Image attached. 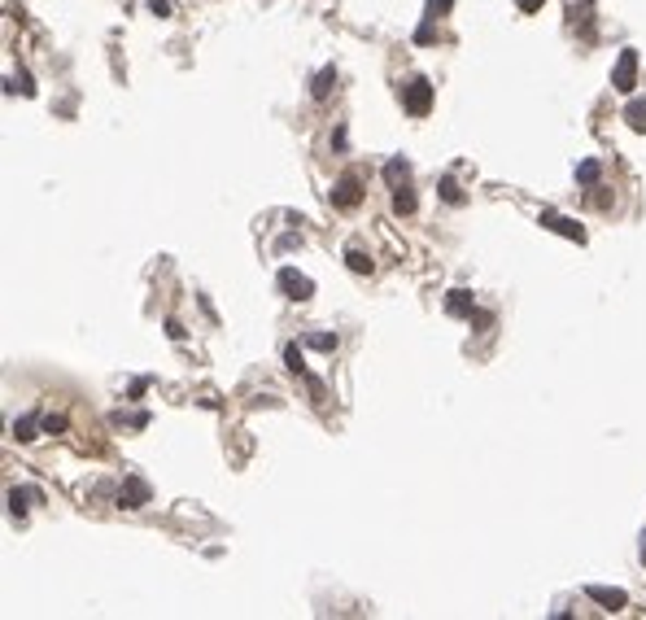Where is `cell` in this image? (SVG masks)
Here are the masks:
<instances>
[{
  "label": "cell",
  "mask_w": 646,
  "mask_h": 620,
  "mask_svg": "<svg viewBox=\"0 0 646 620\" xmlns=\"http://www.w3.org/2000/svg\"><path fill=\"white\" fill-rule=\"evenodd\" d=\"M625 122L633 127V132H646V96L629 101V110H625Z\"/></svg>",
  "instance_id": "12"
},
{
  "label": "cell",
  "mask_w": 646,
  "mask_h": 620,
  "mask_svg": "<svg viewBox=\"0 0 646 620\" xmlns=\"http://www.w3.org/2000/svg\"><path fill=\"white\" fill-rule=\"evenodd\" d=\"M332 92H337V70L323 66V70L315 74V84H310V96H315V101H328Z\"/></svg>",
  "instance_id": "10"
},
{
  "label": "cell",
  "mask_w": 646,
  "mask_h": 620,
  "mask_svg": "<svg viewBox=\"0 0 646 620\" xmlns=\"http://www.w3.org/2000/svg\"><path fill=\"white\" fill-rule=\"evenodd\" d=\"M585 594H589V599H594V603H603V607H611V612H620V607H625V603H629V594H625V590H607V585H589Z\"/></svg>",
  "instance_id": "8"
},
{
  "label": "cell",
  "mask_w": 646,
  "mask_h": 620,
  "mask_svg": "<svg viewBox=\"0 0 646 620\" xmlns=\"http://www.w3.org/2000/svg\"><path fill=\"white\" fill-rule=\"evenodd\" d=\"M279 289H284V297H289V302H306L310 293H315V280L301 275V271H293V267H284V271H279Z\"/></svg>",
  "instance_id": "3"
},
{
  "label": "cell",
  "mask_w": 646,
  "mask_h": 620,
  "mask_svg": "<svg viewBox=\"0 0 646 620\" xmlns=\"http://www.w3.org/2000/svg\"><path fill=\"white\" fill-rule=\"evenodd\" d=\"M358 201H363V184H358V175H341L337 188H332V205H337V210H354Z\"/></svg>",
  "instance_id": "4"
},
{
  "label": "cell",
  "mask_w": 646,
  "mask_h": 620,
  "mask_svg": "<svg viewBox=\"0 0 646 620\" xmlns=\"http://www.w3.org/2000/svg\"><path fill=\"white\" fill-rule=\"evenodd\" d=\"M31 503H40V489H9V515H27V507Z\"/></svg>",
  "instance_id": "11"
},
{
  "label": "cell",
  "mask_w": 646,
  "mask_h": 620,
  "mask_svg": "<svg viewBox=\"0 0 646 620\" xmlns=\"http://www.w3.org/2000/svg\"><path fill=\"white\" fill-rule=\"evenodd\" d=\"M284 367H289V372H306L301 350H297V345H284Z\"/></svg>",
  "instance_id": "19"
},
{
  "label": "cell",
  "mask_w": 646,
  "mask_h": 620,
  "mask_svg": "<svg viewBox=\"0 0 646 620\" xmlns=\"http://www.w3.org/2000/svg\"><path fill=\"white\" fill-rule=\"evenodd\" d=\"M638 555H642V563H646V533H642V546H638Z\"/></svg>",
  "instance_id": "25"
},
{
  "label": "cell",
  "mask_w": 646,
  "mask_h": 620,
  "mask_svg": "<svg viewBox=\"0 0 646 620\" xmlns=\"http://www.w3.org/2000/svg\"><path fill=\"white\" fill-rule=\"evenodd\" d=\"M515 5H520V13H537L541 5H546V0H515Z\"/></svg>",
  "instance_id": "23"
},
{
  "label": "cell",
  "mask_w": 646,
  "mask_h": 620,
  "mask_svg": "<svg viewBox=\"0 0 646 620\" xmlns=\"http://www.w3.org/2000/svg\"><path fill=\"white\" fill-rule=\"evenodd\" d=\"M468 323H476V328L485 332L489 323H494V315H489V310H472V319H468Z\"/></svg>",
  "instance_id": "22"
},
{
  "label": "cell",
  "mask_w": 646,
  "mask_h": 620,
  "mask_svg": "<svg viewBox=\"0 0 646 620\" xmlns=\"http://www.w3.org/2000/svg\"><path fill=\"white\" fill-rule=\"evenodd\" d=\"M402 110L410 118H424L432 110V84L428 79H406L402 84Z\"/></svg>",
  "instance_id": "1"
},
{
  "label": "cell",
  "mask_w": 646,
  "mask_h": 620,
  "mask_svg": "<svg viewBox=\"0 0 646 620\" xmlns=\"http://www.w3.org/2000/svg\"><path fill=\"white\" fill-rule=\"evenodd\" d=\"M44 432H66V415H44Z\"/></svg>",
  "instance_id": "21"
},
{
  "label": "cell",
  "mask_w": 646,
  "mask_h": 620,
  "mask_svg": "<svg viewBox=\"0 0 646 620\" xmlns=\"http://www.w3.org/2000/svg\"><path fill=\"white\" fill-rule=\"evenodd\" d=\"M393 210H398V214H415V193L398 188V193H393Z\"/></svg>",
  "instance_id": "16"
},
{
  "label": "cell",
  "mask_w": 646,
  "mask_h": 620,
  "mask_svg": "<svg viewBox=\"0 0 646 620\" xmlns=\"http://www.w3.org/2000/svg\"><path fill=\"white\" fill-rule=\"evenodd\" d=\"M306 345H310V350H319V354H332L341 341H337V332H310V337H306Z\"/></svg>",
  "instance_id": "15"
},
{
  "label": "cell",
  "mask_w": 646,
  "mask_h": 620,
  "mask_svg": "<svg viewBox=\"0 0 646 620\" xmlns=\"http://www.w3.org/2000/svg\"><path fill=\"white\" fill-rule=\"evenodd\" d=\"M450 5H454V0H428V18H442V13H450Z\"/></svg>",
  "instance_id": "20"
},
{
  "label": "cell",
  "mask_w": 646,
  "mask_h": 620,
  "mask_svg": "<svg viewBox=\"0 0 646 620\" xmlns=\"http://www.w3.org/2000/svg\"><path fill=\"white\" fill-rule=\"evenodd\" d=\"M345 267H350L354 275H367V271H371V258L358 249V245H350V249H345Z\"/></svg>",
  "instance_id": "13"
},
{
  "label": "cell",
  "mask_w": 646,
  "mask_h": 620,
  "mask_svg": "<svg viewBox=\"0 0 646 620\" xmlns=\"http://www.w3.org/2000/svg\"><path fill=\"white\" fill-rule=\"evenodd\" d=\"M472 310H476V297L468 289H450L446 297V315H463V319H472Z\"/></svg>",
  "instance_id": "7"
},
{
  "label": "cell",
  "mask_w": 646,
  "mask_h": 620,
  "mask_svg": "<svg viewBox=\"0 0 646 620\" xmlns=\"http://www.w3.org/2000/svg\"><path fill=\"white\" fill-rule=\"evenodd\" d=\"M153 13H158V18H171V0H153V5H149Z\"/></svg>",
  "instance_id": "24"
},
{
  "label": "cell",
  "mask_w": 646,
  "mask_h": 620,
  "mask_svg": "<svg viewBox=\"0 0 646 620\" xmlns=\"http://www.w3.org/2000/svg\"><path fill=\"white\" fill-rule=\"evenodd\" d=\"M144 503H149V485H144L140 476H132V481L118 485V507H144Z\"/></svg>",
  "instance_id": "6"
},
{
  "label": "cell",
  "mask_w": 646,
  "mask_h": 620,
  "mask_svg": "<svg viewBox=\"0 0 646 620\" xmlns=\"http://www.w3.org/2000/svg\"><path fill=\"white\" fill-rule=\"evenodd\" d=\"M13 437H18V442H31V437H35V415L13 420Z\"/></svg>",
  "instance_id": "17"
},
{
  "label": "cell",
  "mask_w": 646,
  "mask_h": 620,
  "mask_svg": "<svg viewBox=\"0 0 646 620\" xmlns=\"http://www.w3.org/2000/svg\"><path fill=\"white\" fill-rule=\"evenodd\" d=\"M599 175H603V166L599 162H577V184H585V188H599Z\"/></svg>",
  "instance_id": "14"
},
{
  "label": "cell",
  "mask_w": 646,
  "mask_h": 620,
  "mask_svg": "<svg viewBox=\"0 0 646 620\" xmlns=\"http://www.w3.org/2000/svg\"><path fill=\"white\" fill-rule=\"evenodd\" d=\"M406 179H410V162L406 158H389V162H384V184H389L393 193L406 188Z\"/></svg>",
  "instance_id": "9"
},
{
  "label": "cell",
  "mask_w": 646,
  "mask_h": 620,
  "mask_svg": "<svg viewBox=\"0 0 646 620\" xmlns=\"http://www.w3.org/2000/svg\"><path fill=\"white\" fill-rule=\"evenodd\" d=\"M437 188H442V197H446L450 205H463V188L454 184V179H442V184H437Z\"/></svg>",
  "instance_id": "18"
},
{
  "label": "cell",
  "mask_w": 646,
  "mask_h": 620,
  "mask_svg": "<svg viewBox=\"0 0 646 620\" xmlns=\"http://www.w3.org/2000/svg\"><path fill=\"white\" fill-rule=\"evenodd\" d=\"M541 223H546L550 231H559V236H567V241H585V227L577 223V219H563V214H555V210H541Z\"/></svg>",
  "instance_id": "5"
},
{
  "label": "cell",
  "mask_w": 646,
  "mask_h": 620,
  "mask_svg": "<svg viewBox=\"0 0 646 620\" xmlns=\"http://www.w3.org/2000/svg\"><path fill=\"white\" fill-rule=\"evenodd\" d=\"M633 84H638V53L633 48H620V57L611 66V88L616 92H633Z\"/></svg>",
  "instance_id": "2"
}]
</instances>
